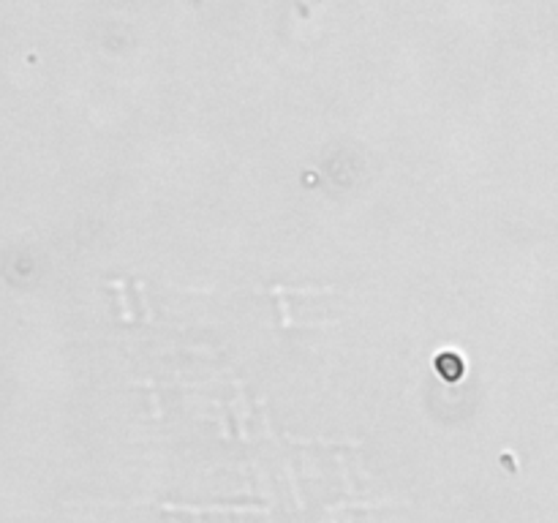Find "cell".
Listing matches in <instances>:
<instances>
[{"label": "cell", "mask_w": 558, "mask_h": 523, "mask_svg": "<svg viewBox=\"0 0 558 523\" xmlns=\"http://www.w3.org/2000/svg\"><path fill=\"white\" fill-rule=\"evenodd\" d=\"M436 368H439V373H442L444 379H460V373H463V363H460V357H455L452 352L442 355V357L436 360Z\"/></svg>", "instance_id": "cell-1"}]
</instances>
